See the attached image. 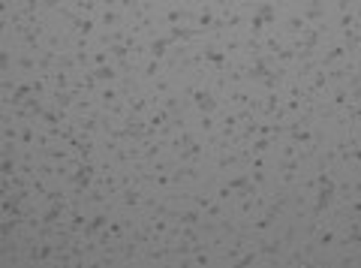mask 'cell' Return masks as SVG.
<instances>
[{
  "label": "cell",
  "mask_w": 361,
  "mask_h": 268,
  "mask_svg": "<svg viewBox=\"0 0 361 268\" xmlns=\"http://www.w3.org/2000/svg\"><path fill=\"white\" fill-rule=\"evenodd\" d=\"M190 28H196L202 37H208L217 28V3H193V19Z\"/></svg>",
  "instance_id": "1"
},
{
  "label": "cell",
  "mask_w": 361,
  "mask_h": 268,
  "mask_svg": "<svg viewBox=\"0 0 361 268\" xmlns=\"http://www.w3.org/2000/svg\"><path fill=\"white\" fill-rule=\"evenodd\" d=\"M94 103H96L99 112H112L115 106L124 103V94H121V87L117 85H99L94 91Z\"/></svg>",
  "instance_id": "2"
},
{
  "label": "cell",
  "mask_w": 361,
  "mask_h": 268,
  "mask_svg": "<svg viewBox=\"0 0 361 268\" xmlns=\"http://www.w3.org/2000/svg\"><path fill=\"white\" fill-rule=\"evenodd\" d=\"M169 73V64L166 60H144V64L139 67V82H142V87H148L153 78H160V76H166Z\"/></svg>",
  "instance_id": "3"
},
{
  "label": "cell",
  "mask_w": 361,
  "mask_h": 268,
  "mask_svg": "<svg viewBox=\"0 0 361 268\" xmlns=\"http://www.w3.org/2000/svg\"><path fill=\"white\" fill-rule=\"evenodd\" d=\"M18 172V157H0V175L9 178Z\"/></svg>",
  "instance_id": "4"
}]
</instances>
